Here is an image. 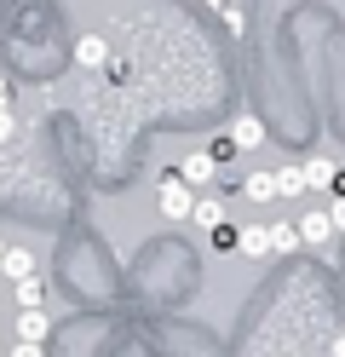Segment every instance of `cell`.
I'll list each match as a JSON object with an SVG mask.
<instances>
[{
	"instance_id": "obj_11",
	"label": "cell",
	"mask_w": 345,
	"mask_h": 357,
	"mask_svg": "<svg viewBox=\"0 0 345 357\" xmlns=\"http://www.w3.org/2000/svg\"><path fill=\"white\" fill-rule=\"evenodd\" d=\"M12 300H17V311H40V300H46V282H40V277H23V282H12Z\"/></svg>"
},
{
	"instance_id": "obj_16",
	"label": "cell",
	"mask_w": 345,
	"mask_h": 357,
	"mask_svg": "<svg viewBox=\"0 0 345 357\" xmlns=\"http://www.w3.org/2000/svg\"><path fill=\"white\" fill-rule=\"evenodd\" d=\"M207 150H213V162H230V155H236V139H230V132H224V139H213Z\"/></svg>"
},
{
	"instance_id": "obj_23",
	"label": "cell",
	"mask_w": 345,
	"mask_h": 357,
	"mask_svg": "<svg viewBox=\"0 0 345 357\" xmlns=\"http://www.w3.org/2000/svg\"><path fill=\"white\" fill-rule=\"evenodd\" d=\"M0 357H6V346H0Z\"/></svg>"
},
{
	"instance_id": "obj_9",
	"label": "cell",
	"mask_w": 345,
	"mask_h": 357,
	"mask_svg": "<svg viewBox=\"0 0 345 357\" xmlns=\"http://www.w3.org/2000/svg\"><path fill=\"white\" fill-rule=\"evenodd\" d=\"M46 334H52V317H46V311H17V340L46 346Z\"/></svg>"
},
{
	"instance_id": "obj_17",
	"label": "cell",
	"mask_w": 345,
	"mask_h": 357,
	"mask_svg": "<svg viewBox=\"0 0 345 357\" xmlns=\"http://www.w3.org/2000/svg\"><path fill=\"white\" fill-rule=\"evenodd\" d=\"M12 132H17V116H12V109H0V139H12Z\"/></svg>"
},
{
	"instance_id": "obj_19",
	"label": "cell",
	"mask_w": 345,
	"mask_h": 357,
	"mask_svg": "<svg viewBox=\"0 0 345 357\" xmlns=\"http://www.w3.org/2000/svg\"><path fill=\"white\" fill-rule=\"evenodd\" d=\"M328 357H345V328L334 334V346H328Z\"/></svg>"
},
{
	"instance_id": "obj_5",
	"label": "cell",
	"mask_w": 345,
	"mask_h": 357,
	"mask_svg": "<svg viewBox=\"0 0 345 357\" xmlns=\"http://www.w3.org/2000/svg\"><path fill=\"white\" fill-rule=\"evenodd\" d=\"M75 63H81V70H104V63H109V40L104 35H81L75 40Z\"/></svg>"
},
{
	"instance_id": "obj_10",
	"label": "cell",
	"mask_w": 345,
	"mask_h": 357,
	"mask_svg": "<svg viewBox=\"0 0 345 357\" xmlns=\"http://www.w3.org/2000/svg\"><path fill=\"white\" fill-rule=\"evenodd\" d=\"M0 271H6L12 282H23V277H40V265H35V254H29V248H12L6 259H0Z\"/></svg>"
},
{
	"instance_id": "obj_3",
	"label": "cell",
	"mask_w": 345,
	"mask_h": 357,
	"mask_svg": "<svg viewBox=\"0 0 345 357\" xmlns=\"http://www.w3.org/2000/svg\"><path fill=\"white\" fill-rule=\"evenodd\" d=\"M178 173H184V185H190V190H213L219 162H213V150H190V155L178 162Z\"/></svg>"
},
{
	"instance_id": "obj_7",
	"label": "cell",
	"mask_w": 345,
	"mask_h": 357,
	"mask_svg": "<svg viewBox=\"0 0 345 357\" xmlns=\"http://www.w3.org/2000/svg\"><path fill=\"white\" fill-rule=\"evenodd\" d=\"M224 132L236 139V150H259V144H265V121H259V116H236Z\"/></svg>"
},
{
	"instance_id": "obj_18",
	"label": "cell",
	"mask_w": 345,
	"mask_h": 357,
	"mask_svg": "<svg viewBox=\"0 0 345 357\" xmlns=\"http://www.w3.org/2000/svg\"><path fill=\"white\" fill-rule=\"evenodd\" d=\"M328 213H334V225L345 231V196H334V202H328Z\"/></svg>"
},
{
	"instance_id": "obj_13",
	"label": "cell",
	"mask_w": 345,
	"mask_h": 357,
	"mask_svg": "<svg viewBox=\"0 0 345 357\" xmlns=\"http://www.w3.org/2000/svg\"><path fill=\"white\" fill-rule=\"evenodd\" d=\"M299 248H305L299 225H270V254H299Z\"/></svg>"
},
{
	"instance_id": "obj_4",
	"label": "cell",
	"mask_w": 345,
	"mask_h": 357,
	"mask_svg": "<svg viewBox=\"0 0 345 357\" xmlns=\"http://www.w3.org/2000/svg\"><path fill=\"white\" fill-rule=\"evenodd\" d=\"M190 225H201L207 236H213L219 225H230V219H224V202H219L213 190H201V196H196V213H190Z\"/></svg>"
},
{
	"instance_id": "obj_6",
	"label": "cell",
	"mask_w": 345,
	"mask_h": 357,
	"mask_svg": "<svg viewBox=\"0 0 345 357\" xmlns=\"http://www.w3.org/2000/svg\"><path fill=\"white\" fill-rule=\"evenodd\" d=\"M305 167V185L311 190H334L339 185V162H328V155H311V162H299Z\"/></svg>"
},
{
	"instance_id": "obj_8",
	"label": "cell",
	"mask_w": 345,
	"mask_h": 357,
	"mask_svg": "<svg viewBox=\"0 0 345 357\" xmlns=\"http://www.w3.org/2000/svg\"><path fill=\"white\" fill-rule=\"evenodd\" d=\"M242 196H247V202H276V196H282V178H276V167L242 178Z\"/></svg>"
},
{
	"instance_id": "obj_14",
	"label": "cell",
	"mask_w": 345,
	"mask_h": 357,
	"mask_svg": "<svg viewBox=\"0 0 345 357\" xmlns=\"http://www.w3.org/2000/svg\"><path fill=\"white\" fill-rule=\"evenodd\" d=\"M276 178H282V196H288V202L311 190V185H305V167H276Z\"/></svg>"
},
{
	"instance_id": "obj_15",
	"label": "cell",
	"mask_w": 345,
	"mask_h": 357,
	"mask_svg": "<svg viewBox=\"0 0 345 357\" xmlns=\"http://www.w3.org/2000/svg\"><path fill=\"white\" fill-rule=\"evenodd\" d=\"M6 357H46V346H35V340H12Z\"/></svg>"
},
{
	"instance_id": "obj_22",
	"label": "cell",
	"mask_w": 345,
	"mask_h": 357,
	"mask_svg": "<svg viewBox=\"0 0 345 357\" xmlns=\"http://www.w3.org/2000/svg\"><path fill=\"white\" fill-rule=\"evenodd\" d=\"M6 254H12V248H6V242H0V259H6Z\"/></svg>"
},
{
	"instance_id": "obj_1",
	"label": "cell",
	"mask_w": 345,
	"mask_h": 357,
	"mask_svg": "<svg viewBox=\"0 0 345 357\" xmlns=\"http://www.w3.org/2000/svg\"><path fill=\"white\" fill-rule=\"evenodd\" d=\"M155 202H161V213H167L173 225H190V213H196V190L184 185V173L173 167V173H161V185H155Z\"/></svg>"
},
{
	"instance_id": "obj_2",
	"label": "cell",
	"mask_w": 345,
	"mask_h": 357,
	"mask_svg": "<svg viewBox=\"0 0 345 357\" xmlns=\"http://www.w3.org/2000/svg\"><path fill=\"white\" fill-rule=\"evenodd\" d=\"M293 225H299V236H305V248H328V242L339 236V225H334V213H328V208H305Z\"/></svg>"
},
{
	"instance_id": "obj_12",
	"label": "cell",
	"mask_w": 345,
	"mask_h": 357,
	"mask_svg": "<svg viewBox=\"0 0 345 357\" xmlns=\"http://www.w3.org/2000/svg\"><path fill=\"white\" fill-rule=\"evenodd\" d=\"M236 254H247V259L270 254V225H242V248H236Z\"/></svg>"
},
{
	"instance_id": "obj_20",
	"label": "cell",
	"mask_w": 345,
	"mask_h": 357,
	"mask_svg": "<svg viewBox=\"0 0 345 357\" xmlns=\"http://www.w3.org/2000/svg\"><path fill=\"white\" fill-rule=\"evenodd\" d=\"M0 109H12V86H6V75H0Z\"/></svg>"
},
{
	"instance_id": "obj_21",
	"label": "cell",
	"mask_w": 345,
	"mask_h": 357,
	"mask_svg": "<svg viewBox=\"0 0 345 357\" xmlns=\"http://www.w3.org/2000/svg\"><path fill=\"white\" fill-rule=\"evenodd\" d=\"M207 6H219V12H224V6H230V0H207Z\"/></svg>"
}]
</instances>
